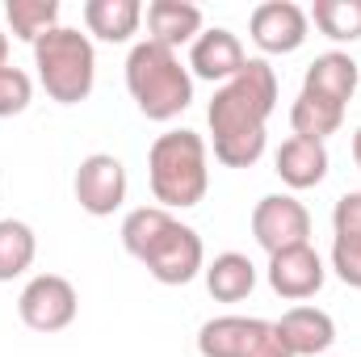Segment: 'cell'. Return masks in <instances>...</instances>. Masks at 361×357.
<instances>
[{"instance_id":"cell-23","label":"cell","mask_w":361,"mask_h":357,"mask_svg":"<svg viewBox=\"0 0 361 357\" xmlns=\"http://www.w3.org/2000/svg\"><path fill=\"white\" fill-rule=\"evenodd\" d=\"M34 101V85L21 68L4 63L0 68V118H13V114H25Z\"/></svg>"},{"instance_id":"cell-25","label":"cell","mask_w":361,"mask_h":357,"mask_svg":"<svg viewBox=\"0 0 361 357\" xmlns=\"http://www.w3.org/2000/svg\"><path fill=\"white\" fill-rule=\"evenodd\" d=\"M4 63H8V34L0 30V68H4Z\"/></svg>"},{"instance_id":"cell-8","label":"cell","mask_w":361,"mask_h":357,"mask_svg":"<svg viewBox=\"0 0 361 357\" xmlns=\"http://www.w3.org/2000/svg\"><path fill=\"white\" fill-rule=\"evenodd\" d=\"M252 236L265 253H286L298 244H311V214L298 198L290 193H269L252 210Z\"/></svg>"},{"instance_id":"cell-2","label":"cell","mask_w":361,"mask_h":357,"mask_svg":"<svg viewBox=\"0 0 361 357\" xmlns=\"http://www.w3.org/2000/svg\"><path fill=\"white\" fill-rule=\"evenodd\" d=\"M122 248L160 286H185L206 269V248L193 227L164 206H139L122 219Z\"/></svg>"},{"instance_id":"cell-20","label":"cell","mask_w":361,"mask_h":357,"mask_svg":"<svg viewBox=\"0 0 361 357\" xmlns=\"http://www.w3.org/2000/svg\"><path fill=\"white\" fill-rule=\"evenodd\" d=\"M38 257V236L21 219H0V282L21 277Z\"/></svg>"},{"instance_id":"cell-6","label":"cell","mask_w":361,"mask_h":357,"mask_svg":"<svg viewBox=\"0 0 361 357\" xmlns=\"http://www.w3.org/2000/svg\"><path fill=\"white\" fill-rule=\"evenodd\" d=\"M202 357H290L277 328L257 315H219L197 328Z\"/></svg>"},{"instance_id":"cell-12","label":"cell","mask_w":361,"mask_h":357,"mask_svg":"<svg viewBox=\"0 0 361 357\" xmlns=\"http://www.w3.org/2000/svg\"><path fill=\"white\" fill-rule=\"evenodd\" d=\"M324 277H328V269H324L319 253L311 244H298V248H286V253H273L269 257L273 294H281L290 303H302V298L319 294L324 290Z\"/></svg>"},{"instance_id":"cell-19","label":"cell","mask_w":361,"mask_h":357,"mask_svg":"<svg viewBox=\"0 0 361 357\" xmlns=\"http://www.w3.org/2000/svg\"><path fill=\"white\" fill-rule=\"evenodd\" d=\"M341 122H345V109L332 105V101H319V97H311V92H298V101L290 105V126H294L298 139L324 143L328 135L341 131Z\"/></svg>"},{"instance_id":"cell-24","label":"cell","mask_w":361,"mask_h":357,"mask_svg":"<svg viewBox=\"0 0 361 357\" xmlns=\"http://www.w3.org/2000/svg\"><path fill=\"white\" fill-rule=\"evenodd\" d=\"M332 231L336 236H361V193H345L332 210Z\"/></svg>"},{"instance_id":"cell-26","label":"cell","mask_w":361,"mask_h":357,"mask_svg":"<svg viewBox=\"0 0 361 357\" xmlns=\"http://www.w3.org/2000/svg\"><path fill=\"white\" fill-rule=\"evenodd\" d=\"M353 160H357V169H361V126H357V135H353Z\"/></svg>"},{"instance_id":"cell-18","label":"cell","mask_w":361,"mask_h":357,"mask_svg":"<svg viewBox=\"0 0 361 357\" xmlns=\"http://www.w3.org/2000/svg\"><path fill=\"white\" fill-rule=\"evenodd\" d=\"M206 290L219 303H240L257 290V265L244 253H219L206 265Z\"/></svg>"},{"instance_id":"cell-17","label":"cell","mask_w":361,"mask_h":357,"mask_svg":"<svg viewBox=\"0 0 361 357\" xmlns=\"http://www.w3.org/2000/svg\"><path fill=\"white\" fill-rule=\"evenodd\" d=\"M143 4L139 0H89L85 4V25L101 42H130L139 34Z\"/></svg>"},{"instance_id":"cell-1","label":"cell","mask_w":361,"mask_h":357,"mask_svg":"<svg viewBox=\"0 0 361 357\" xmlns=\"http://www.w3.org/2000/svg\"><path fill=\"white\" fill-rule=\"evenodd\" d=\"M277 109V72L265 59H248V68L219 85L210 97L206 122L214 135V160L227 169H252L265 156V122Z\"/></svg>"},{"instance_id":"cell-10","label":"cell","mask_w":361,"mask_h":357,"mask_svg":"<svg viewBox=\"0 0 361 357\" xmlns=\"http://www.w3.org/2000/svg\"><path fill=\"white\" fill-rule=\"evenodd\" d=\"M307 30H311V17L294 0H265L252 8V21H248V34L265 55L298 51L307 42Z\"/></svg>"},{"instance_id":"cell-14","label":"cell","mask_w":361,"mask_h":357,"mask_svg":"<svg viewBox=\"0 0 361 357\" xmlns=\"http://www.w3.org/2000/svg\"><path fill=\"white\" fill-rule=\"evenodd\" d=\"M361 89V63L353 55H345V51H324V55H315V63L307 68V76H302V92H311V97H319V101H332V105H349L353 101V92Z\"/></svg>"},{"instance_id":"cell-16","label":"cell","mask_w":361,"mask_h":357,"mask_svg":"<svg viewBox=\"0 0 361 357\" xmlns=\"http://www.w3.org/2000/svg\"><path fill=\"white\" fill-rule=\"evenodd\" d=\"M147 34H152V42L177 51L180 42H193L202 34V8L189 0H152L147 4Z\"/></svg>"},{"instance_id":"cell-9","label":"cell","mask_w":361,"mask_h":357,"mask_svg":"<svg viewBox=\"0 0 361 357\" xmlns=\"http://www.w3.org/2000/svg\"><path fill=\"white\" fill-rule=\"evenodd\" d=\"M76 202H80V210H89L92 219L114 214L126 202V169H122V160L109 156V152L85 156L80 169H76Z\"/></svg>"},{"instance_id":"cell-13","label":"cell","mask_w":361,"mask_h":357,"mask_svg":"<svg viewBox=\"0 0 361 357\" xmlns=\"http://www.w3.org/2000/svg\"><path fill=\"white\" fill-rule=\"evenodd\" d=\"M273 328H277L290 357H324L336 341V324L319 307H290Z\"/></svg>"},{"instance_id":"cell-15","label":"cell","mask_w":361,"mask_h":357,"mask_svg":"<svg viewBox=\"0 0 361 357\" xmlns=\"http://www.w3.org/2000/svg\"><path fill=\"white\" fill-rule=\"evenodd\" d=\"M277 177L286 181L290 189H315L319 181L328 177V147L315 143V139L290 135L277 147Z\"/></svg>"},{"instance_id":"cell-3","label":"cell","mask_w":361,"mask_h":357,"mask_svg":"<svg viewBox=\"0 0 361 357\" xmlns=\"http://www.w3.org/2000/svg\"><path fill=\"white\" fill-rule=\"evenodd\" d=\"M147 181L164 210H189L210 189V152L197 131H169L147 152Z\"/></svg>"},{"instance_id":"cell-22","label":"cell","mask_w":361,"mask_h":357,"mask_svg":"<svg viewBox=\"0 0 361 357\" xmlns=\"http://www.w3.org/2000/svg\"><path fill=\"white\" fill-rule=\"evenodd\" d=\"M307 17L332 42H357L361 38V0H315V8Z\"/></svg>"},{"instance_id":"cell-5","label":"cell","mask_w":361,"mask_h":357,"mask_svg":"<svg viewBox=\"0 0 361 357\" xmlns=\"http://www.w3.org/2000/svg\"><path fill=\"white\" fill-rule=\"evenodd\" d=\"M34 68H38L47 97L59 105H80L97 85V51H92L89 34L68 30V25L34 42Z\"/></svg>"},{"instance_id":"cell-7","label":"cell","mask_w":361,"mask_h":357,"mask_svg":"<svg viewBox=\"0 0 361 357\" xmlns=\"http://www.w3.org/2000/svg\"><path fill=\"white\" fill-rule=\"evenodd\" d=\"M80 311V298H76V286L59 273H38L25 282L21 298H17V315L25 328L34 332H63Z\"/></svg>"},{"instance_id":"cell-21","label":"cell","mask_w":361,"mask_h":357,"mask_svg":"<svg viewBox=\"0 0 361 357\" xmlns=\"http://www.w3.org/2000/svg\"><path fill=\"white\" fill-rule=\"evenodd\" d=\"M4 17L13 25V34L34 47L38 38H47L51 30H59V0H8Z\"/></svg>"},{"instance_id":"cell-11","label":"cell","mask_w":361,"mask_h":357,"mask_svg":"<svg viewBox=\"0 0 361 357\" xmlns=\"http://www.w3.org/2000/svg\"><path fill=\"white\" fill-rule=\"evenodd\" d=\"M248 68V55H244V42L240 34L214 25V30H202L189 47V76H202L210 85H227L235 80L240 72Z\"/></svg>"},{"instance_id":"cell-4","label":"cell","mask_w":361,"mask_h":357,"mask_svg":"<svg viewBox=\"0 0 361 357\" xmlns=\"http://www.w3.org/2000/svg\"><path fill=\"white\" fill-rule=\"evenodd\" d=\"M126 89H130L143 118L173 122L193 101V76L180 63L177 51L147 38V42H135L126 55Z\"/></svg>"}]
</instances>
